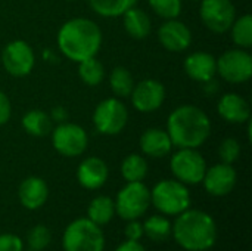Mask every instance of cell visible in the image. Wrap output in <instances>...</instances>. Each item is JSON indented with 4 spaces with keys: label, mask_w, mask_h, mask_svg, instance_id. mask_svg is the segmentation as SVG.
Returning <instances> with one entry per match:
<instances>
[{
    "label": "cell",
    "mask_w": 252,
    "mask_h": 251,
    "mask_svg": "<svg viewBox=\"0 0 252 251\" xmlns=\"http://www.w3.org/2000/svg\"><path fill=\"white\" fill-rule=\"evenodd\" d=\"M167 133L177 148H199L211 133L208 115L195 105L177 107L168 117Z\"/></svg>",
    "instance_id": "3"
},
{
    "label": "cell",
    "mask_w": 252,
    "mask_h": 251,
    "mask_svg": "<svg viewBox=\"0 0 252 251\" xmlns=\"http://www.w3.org/2000/svg\"><path fill=\"white\" fill-rule=\"evenodd\" d=\"M18 198L22 207L27 210H38L41 209L49 198V186L38 176H30L24 179L18 188Z\"/></svg>",
    "instance_id": "17"
},
{
    "label": "cell",
    "mask_w": 252,
    "mask_h": 251,
    "mask_svg": "<svg viewBox=\"0 0 252 251\" xmlns=\"http://www.w3.org/2000/svg\"><path fill=\"white\" fill-rule=\"evenodd\" d=\"M217 72L229 83H245L252 77V56L241 47L226 50L217 59Z\"/></svg>",
    "instance_id": "11"
},
{
    "label": "cell",
    "mask_w": 252,
    "mask_h": 251,
    "mask_svg": "<svg viewBox=\"0 0 252 251\" xmlns=\"http://www.w3.org/2000/svg\"><path fill=\"white\" fill-rule=\"evenodd\" d=\"M128 111L118 98H108L97 104L93 112V124L100 135L114 136L124 130Z\"/></svg>",
    "instance_id": "8"
},
{
    "label": "cell",
    "mask_w": 252,
    "mask_h": 251,
    "mask_svg": "<svg viewBox=\"0 0 252 251\" xmlns=\"http://www.w3.org/2000/svg\"><path fill=\"white\" fill-rule=\"evenodd\" d=\"M115 213L123 220H137L151 206V191L143 182H127L115 198Z\"/></svg>",
    "instance_id": "6"
},
{
    "label": "cell",
    "mask_w": 252,
    "mask_h": 251,
    "mask_svg": "<svg viewBox=\"0 0 252 251\" xmlns=\"http://www.w3.org/2000/svg\"><path fill=\"white\" fill-rule=\"evenodd\" d=\"M190 1H201V0H190Z\"/></svg>",
    "instance_id": "38"
},
{
    "label": "cell",
    "mask_w": 252,
    "mask_h": 251,
    "mask_svg": "<svg viewBox=\"0 0 252 251\" xmlns=\"http://www.w3.org/2000/svg\"><path fill=\"white\" fill-rule=\"evenodd\" d=\"M1 64L12 77H25L34 68L35 55L27 41L13 40L3 49Z\"/></svg>",
    "instance_id": "12"
},
{
    "label": "cell",
    "mask_w": 252,
    "mask_h": 251,
    "mask_svg": "<svg viewBox=\"0 0 252 251\" xmlns=\"http://www.w3.org/2000/svg\"><path fill=\"white\" fill-rule=\"evenodd\" d=\"M143 225V235H146L152 241H165L171 235V222L161 215L151 216L145 220Z\"/></svg>",
    "instance_id": "27"
},
{
    "label": "cell",
    "mask_w": 252,
    "mask_h": 251,
    "mask_svg": "<svg viewBox=\"0 0 252 251\" xmlns=\"http://www.w3.org/2000/svg\"><path fill=\"white\" fill-rule=\"evenodd\" d=\"M170 169L179 182L185 185H198L204 179L207 163L195 148H179L171 157Z\"/></svg>",
    "instance_id": "7"
},
{
    "label": "cell",
    "mask_w": 252,
    "mask_h": 251,
    "mask_svg": "<svg viewBox=\"0 0 252 251\" xmlns=\"http://www.w3.org/2000/svg\"><path fill=\"white\" fill-rule=\"evenodd\" d=\"M186 74L199 83L213 80L217 74V59L208 52H193L185 59Z\"/></svg>",
    "instance_id": "19"
},
{
    "label": "cell",
    "mask_w": 252,
    "mask_h": 251,
    "mask_svg": "<svg viewBox=\"0 0 252 251\" xmlns=\"http://www.w3.org/2000/svg\"><path fill=\"white\" fill-rule=\"evenodd\" d=\"M78 75L84 84L94 87L102 83L105 77V68L102 62L97 61L96 56H93L78 62Z\"/></svg>",
    "instance_id": "28"
},
{
    "label": "cell",
    "mask_w": 252,
    "mask_h": 251,
    "mask_svg": "<svg viewBox=\"0 0 252 251\" xmlns=\"http://www.w3.org/2000/svg\"><path fill=\"white\" fill-rule=\"evenodd\" d=\"M90 7L103 18L123 16L130 7L136 6L137 0H89Z\"/></svg>",
    "instance_id": "25"
},
{
    "label": "cell",
    "mask_w": 252,
    "mask_h": 251,
    "mask_svg": "<svg viewBox=\"0 0 252 251\" xmlns=\"http://www.w3.org/2000/svg\"><path fill=\"white\" fill-rule=\"evenodd\" d=\"M236 182H238V173L233 169V166L220 163L210 169L207 167V172L201 183H204V188L210 195L224 197L233 191Z\"/></svg>",
    "instance_id": "14"
},
{
    "label": "cell",
    "mask_w": 252,
    "mask_h": 251,
    "mask_svg": "<svg viewBox=\"0 0 252 251\" xmlns=\"http://www.w3.org/2000/svg\"><path fill=\"white\" fill-rule=\"evenodd\" d=\"M52 118L49 114L40 109H31L24 114L22 117V127L24 130L35 138H44L52 133L53 124Z\"/></svg>",
    "instance_id": "22"
},
{
    "label": "cell",
    "mask_w": 252,
    "mask_h": 251,
    "mask_svg": "<svg viewBox=\"0 0 252 251\" xmlns=\"http://www.w3.org/2000/svg\"><path fill=\"white\" fill-rule=\"evenodd\" d=\"M52 145L61 155L72 158L87 149L89 136L81 126L63 121L52 130Z\"/></svg>",
    "instance_id": "9"
},
{
    "label": "cell",
    "mask_w": 252,
    "mask_h": 251,
    "mask_svg": "<svg viewBox=\"0 0 252 251\" xmlns=\"http://www.w3.org/2000/svg\"><path fill=\"white\" fill-rule=\"evenodd\" d=\"M124 234L128 241H140L143 237V225L137 220H128Z\"/></svg>",
    "instance_id": "34"
},
{
    "label": "cell",
    "mask_w": 252,
    "mask_h": 251,
    "mask_svg": "<svg viewBox=\"0 0 252 251\" xmlns=\"http://www.w3.org/2000/svg\"><path fill=\"white\" fill-rule=\"evenodd\" d=\"M232 38L235 44L241 49H248L252 46V16L250 13L236 18L230 27Z\"/></svg>",
    "instance_id": "29"
},
{
    "label": "cell",
    "mask_w": 252,
    "mask_h": 251,
    "mask_svg": "<svg viewBox=\"0 0 252 251\" xmlns=\"http://www.w3.org/2000/svg\"><path fill=\"white\" fill-rule=\"evenodd\" d=\"M217 111L223 120L232 124H244L251 118V108L245 98L238 93H226L220 98Z\"/></svg>",
    "instance_id": "18"
},
{
    "label": "cell",
    "mask_w": 252,
    "mask_h": 251,
    "mask_svg": "<svg viewBox=\"0 0 252 251\" xmlns=\"http://www.w3.org/2000/svg\"><path fill=\"white\" fill-rule=\"evenodd\" d=\"M121 175L126 182H143L148 175L146 158L139 154H128L121 163Z\"/></svg>",
    "instance_id": "24"
},
{
    "label": "cell",
    "mask_w": 252,
    "mask_h": 251,
    "mask_svg": "<svg viewBox=\"0 0 252 251\" xmlns=\"http://www.w3.org/2000/svg\"><path fill=\"white\" fill-rule=\"evenodd\" d=\"M63 251H103L105 237L96 223L87 217L72 220L62 235Z\"/></svg>",
    "instance_id": "5"
},
{
    "label": "cell",
    "mask_w": 252,
    "mask_h": 251,
    "mask_svg": "<svg viewBox=\"0 0 252 251\" xmlns=\"http://www.w3.org/2000/svg\"><path fill=\"white\" fill-rule=\"evenodd\" d=\"M174 241L186 251H208L217 243V225L211 215L188 209L171 225Z\"/></svg>",
    "instance_id": "1"
},
{
    "label": "cell",
    "mask_w": 252,
    "mask_h": 251,
    "mask_svg": "<svg viewBox=\"0 0 252 251\" xmlns=\"http://www.w3.org/2000/svg\"><path fill=\"white\" fill-rule=\"evenodd\" d=\"M219 155H220L221 163L233 164L235 161H238V158L241 155L239 142L236 139H233V138H226L219 146Z\"/></svg>",
    "instance_id": "32"
},
{
    "label": "cell",
    "mask_w": 252,
    "mask_h": 251,
    "mask_svg": "<svg viewBox=\"0 0 252 251\" xmlns=\"http://www.w3.org/2000/svg\"><path fill=\"white\" fill-rule=\"evenodd\" d=\"M50 241H52V232L44 225H35L27 234V243L30 250L43 251L49 247Z\"/></svg>",
    "instance_id": "30"
},
{
    "label": "cell",
    "mask_w": 252,
    "mask_h": 251,
    "mask_svg": "<svg viewBox=\"0 0 252 251\" xmlns=\"http://www.w3.org/2000/svg\"><path fill=\"white\" fill-rule=\"evenodd\" d=\"M65 1H75V0H65Z\"/></svg>",
    "instance_id": "39"
},
{
    "label": "cell",
    "mask_w": 252,
    "mask_h": 251,
    "mask_svg": "<svg viewBox=\"0 0 252 251\" xmlns=\"http://www.w3.org/2000/svg\"><path fill=\"white\" fill-rule=\"evenodd\" d=\"M0 251H24V243L15 234H0Z\"/></svg>",
    "instance_id": "33"
},
{
    "label": "cell",
    "mask_w": 252,
    "mask_h": 251,
    "mask_svg": "<svg viewBox=\"0 0 252 251\" xmlns=\"http://www.w3.org/2000/svg\"><path fill=\"white\" fill-rule=\"evenodd\" d=\"M50 118L55 120V121H58V123H63L66 120V112H65V109L62 107H56V108H53Z\"/></svg>",
    "instance_id": "37"
},
{
    "label": "cell",
    "mask_w": 252,
    "mask_h": 251,
    "mask_svg": "<svg viewBox=\"0 0 252 251\" xmlns=\"http://www.w3.org/2000/svg\"><path fill=\"white\" fill-rule=\"evenodd\" d=\"M151 204L164 216H179L190 207V192L177 179H164L152 188Z\"/></svg>",
    "instance_id": "4"
},
{
    "label": "cell",
    "mask_w": 252,
    "mask_h": 251,
    "mask_svg": "<svg viewBox=\"0 0 252 251\" xmlns=\"http://www.w3.org/2000/svg\"><path fill=\"white\" fill-rule=\"evenodd\" d=\"M123 22H124V28L127 34L136 40L146 38L152 28L151 19L146 15V12L136 6L130 7L127 12L123 13Z\"/></svg>",
    "instance_id": "21"
},
{
    "label": "cell",
    "mask_w": 252,
    "mask_h": 251,
    "mask_svg": "<svg viewBox=\"0 0 252 251\" xmlns=\"http://www.w3.org/2000/svg\"><path fill=\"white\" fill-rule=\"evenodd\" d=\"M115 251H146V249L139 243V241H124L121 243Z\"/></svg>",
    "instance_id": "36"
},
{
    "label": "cell",
    "mask_w": 252,
    "mask_h": 251,
    "mask_svg": "<svg viewBox=\"0 0 252 251\" xmlns=\"http://www.w3.org/2000/svg\"><path fill=\"white\" fill-rule=\"evenodd\" d=\"M133 107L140 112H154L161 108L165 99V87L161 81L146 78L134 84L130 95Z\"/></svg>",
    "instance_id": "13"
},
{
    "label": "cell",
    "mask_w": 252,
    "mask_h": 251,
    "mask_svg": "<svg viewBox=\"0 0 252 251\" xmlns=\"http://www.w3.org/2000/svg\"><path fill=\"white\" fill-rule=\"evenodd\" d=\"M159 43L170 52H183L192 43V33L189 27L174 19H167L158 30Z\"/></svg>",
    "instance_id": "15"
},
{
    "label": "cell",
    "mask_w": 252,
    "mask_h": 251,
    "mask_svg": "<svg viewBox=\"0 0 252 251\" xmlns=\"http://www.w3.org/2000/svg\"><path fill=\"white\" fill-rule=\"evenodd\" d=\"M12 114V108H10V101L7 99V96L0 90V126L6 124L10 118Z\"/></svg>",
    "instance_id": "35"
},
{
    "label": "cell",
    "mask_w": 252,
    "mask_h": 251,
    "mask_svg": "<svg viewBox=\"0 0 252 251\" xmlns=\"http://www.w3.org/2000/svg\"><path fill=\"white\" fill-rule=\"evenodd\" d=\"M109 176V169L106 163L99 157L84 158L77 169L78 183L89 191H96L105 185Z\"/></svg>",
    "instance_id": "16"
},
{
    "label": "cell",
    "mask_w": 252,
    "mask_h": 251,
    "mask_svg": "<svg viewBox=\"0 0 252 251\" xmlns=\"http://www.w3.org/2000/svg\"><path fill=\"white\" fill-rule=\"evenodd\" d=\"M27 251H35V250H27Z\"/></svg>",
    "instance_id": "40"
},
{
    "label": "cell",
    "mask_w": 252,
    "mask_h": 251,
    "mask_svg": "<svg viewBox=\"0 0 252 251\" xmlns=\"http://www.w3.org/2000/svg\"><path fill=\"white\" fill-rule=\"evenodd\" d=\"M115 215V203L111 197L99 195L94 197L87 209V219H90L97 226L108 225Z\"/></svg>",
    "instance_id": "23"
},
{
    "label": "cell",
    "mask_w": 252,
    "mask_h": 251,
    "mask_svg": "<svg viewBox=\"0 0 252 251\" xmlns=\"http://www.w3.org/2000/svg\"><path fill=\"white\" fill-rule=\"evenodd\" d=\"M140 149L145 155L152 158H162L171 152L173 142L167 133V130L162 129H148L140 136Z\"/></svg>",
    "instance_id": "20"
},
{
    "label": "cell",
    "mask_w": 252,
    "mask_h": 251,
    "mask_svg": "<svg viewBox=\"0 0 252 251\" xmlns=\"http://www.w3.org/2000/svg\"><path fill=\"white\" fill-rule=\"evenodd\" d=\"M109 86L115 96L128 98L134 87V78L131 72L124 67H117L109 75Z\"/></svg>",
    "instance_id": "26"
},
{
    "label": "cell",
    "mask_w": 252,
    "mask_h": 251,
    "mask_svg": "<svg viewBox=\"0 0 252 251\" xmlns=\"http://www.w3.org/2000/svg\"><path fill=\"white\" fill-rule=\"evenodd\" d=\"M149 6L164 19H174L182 13V0H149Z\"/></svg>",
    "instance_id": "31"
},
{
    "label": "cell",
    "mask_w": 252,
    "mask_h": 251,
    "mask_svg": "<svg viewBox=\"0 0 252 251\" xmlns=\"http://www.w3.org/2000/svg\"><path fill=\"white\" fill-rule=\"evenodd\" d=\"M199 16L210 31L223 34L236 19V7L232 0H201Z\"/></svg>",
    "instance_id": "10"
},
{
    "label": "cell",
    "mask_w": 252,
    "mask_h": 251,
    "mask_svg": "<svg viewBox=\"0 0 252 251\" xmlns=\"http://www.w3.org/2000/svg\"><path fill=\"white\" fill-rule=\"evenodd\" d=\"M100 46L102 31L92 19L72 18L59 28L58 47L68 59L74 62H81L96 56Z\"/></svg>",
    "instance_id": "2"
}]
</instances>
